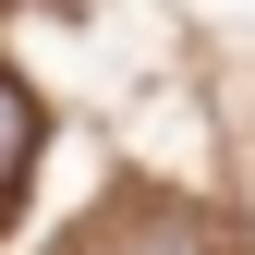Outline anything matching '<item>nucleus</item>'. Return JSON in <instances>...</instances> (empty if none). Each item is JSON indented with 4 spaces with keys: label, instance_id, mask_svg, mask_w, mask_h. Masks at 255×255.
<instances>
[{
    "label": "nucleus",
    "instance_id": "f257e3e1",
    "mask_svg": "<svg viewBox=\"0 0 255 255\" xmlns=\"http://www.w3.org/2000/svg\"><path fill=\"white\" fill-rule=\"evenodd\" d=\"M85 255H207V231H195L182 207H134V219H110Z\"/></svg>",
    "mask_w": 255,
    "mask_h": 255
},
{
    "label": "nucleus",
    "instance_id": "f03ea898",
    "mask_svg": "<svg viewBox=\"0 0 255 255\" xmlns=\"http://www.w3.org/2000/svg\"><path fill=\"white\" fill-rule=\"evenodd\" d=\"M24 158H37V98H24V85L0 73V195L24 182Z\"/></svg>",
    "mask_w": 255,
    "mask_h": 255
}]
</instances>
